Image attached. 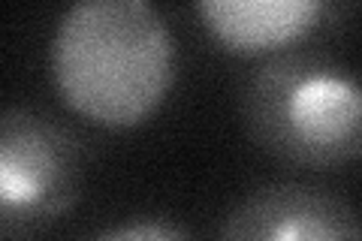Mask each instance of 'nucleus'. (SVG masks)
I'll use <instances>...</instances> for the list:
<instances>
[{
	"label": "nucleus",
	"mask_w": 362,
	"mask_h": 241,
	"mask_svg": "<svg viewBox=\"0 0 362 241\" xmlns=\"http://www.w3.org/2000/svg\"><path fill=\"white\" fill-rule=\"evenodd\" d=\"M178 49L148 0H82L61 16L52 76L73 112L103 127H136L166 100Z\"/></svg>",
	"instance_id": "1"
},
{
	"label": "nucleus",
	"mask_w": 362,
	"mask_h": 241,
	"mask_svg": "<svg viewBox=\"0 0 362 241\" xmlns=\"http://www.w3.org/2000/svg\"><path fill=\"white\" fill-rule=\"evenodd\" d=\"M85 187V148L58 118L30 106L0 109V235L58 223Z\"/></svg>",
	"instance_id": "3"
},
{
	"label": "nucleus",
	"mask_w": 362,
	"mask_h": 241,
	"mask_svg": "<svg viewBox=\"0 0 362 241\" xmlns=\"http://www.w3.org/2000/svg\"><path fill=\"white\" fill-rule=\"evenodd\" d=\"M94 241H194L185 229L169 221H133L97 235Z\"/></svg>",
	"instance_id": "6"
},
{
	"label": "nucleus",
	"mask_w": 362,
	"mask_h": 241,
	"mask_svg": "<svg viewBox=\"0 0 362 241\" xmlns=\"http://www.w3.org/2000/svg\"><path fill=\"white\" fill-rule=\"evenodd\" d=\"M218 241H362L359 214L332 187L308 181L266 184L223 217Z\"/></svg>",
	"instance_id": "4"
},
{
	"label": "nucleus",
	"mask_w": 362,
	"mask_h": 241,
	"mask_svg": "<svg viewBox=\"0 0 362 241\" xmlns=\"http://www.w3.org/2000/svg\"><path fill=\"white\" fill-rule=\"evenodd\" d=\"M242 112L259 148L308 169L347 166L362 148V102L350 70L317 54H278L247 78Z\"/></svg>",
	"instance_id": "2"
},
{
	"label": "nucleus",
	"mask_w": 362,
	"mask_h": 241,
	"mask_svg": "<svg viewBox=\"0 0 362 241\" xmlns=\"http://www.w3.org/2000/svg\"><path fill=\"white\" fill-rule=\"evenodd\" d=\"M326 9L323 0H202L197 13L226 49L263 54L308 37Z\"/></svg>",
	"instance_id": "5"
}]
</instances>
